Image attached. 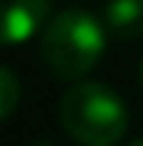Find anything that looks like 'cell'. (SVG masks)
I'll use <instances>...</instances> for the list:
<instances>
[{
  "label": "cell",
  "mask_w": 143,
  "mask_h": 146,
  "mask_svg": "<svg viewBox=\"0 0 143 146\" xmlns=\"http://www.w3.org/2000/svg\"><path fill=\"white\" fill-rule=\"evenodd\" d=\"M103 50L106 25L87 9H62L41 31V59L62 81H78L93 72Z\"/></svg>",
  "instance_id": "obj_1"
},
{
  "label": "cell",
  "mask_w": 143,
  "mask_h": 146,
  "mask_svg": "<svg viewBox=\"0 0 143 146\" xmlns=\"http://www.w3.org/2000/svg\"><path fill=\"white\" fill-rule=\"evenodd\" d=\"M59 121L81 146H115L128 131V106L109 84H75L59 103Z\"/></svg>",
  "instance_id": "obj_2"
},
{
  "label": "cell",
  "mask_w": 143,
  "mask_h": 146,
  "mask_svg": "<svg viewBox=\"0 0 143 146\" xmlns=\"http://www.w3.org/2000/svg\"><path fill=\"white\" fill-rule=\"evenodd\" d=\"M50 19V0H0V44H22L44 31Z\"/></svg>",
  "instance_id": "obj_3"
},
{
  "label": "cell",
  "mask_w": 143,
  "mask_h": 146,
  "mask_svg": "<svg viewBox=\"0 0 143 146\" xmlns=\"http://www.w3.org/2000/svg\"><path fill=\"white\" fill-rule=\"evenodd\" d=\"M103 25L112 37L134 40L143 34V0H109L103 9Z\"/></svg>",
  "instance_id": "obj_4"
},
{
  "label": "cell",
  "mask_w": 143,
  "mask_h": 146,
  "mask_svg": "<svg viewBox=\"0 0 143 146\" xmlns=\"http://www.w3.org/2000/svg\"><path fill=\"white\" fill-rule=\"evenodd\" d=\"M19 96H22V87H19V78L0 65V121L9 118L19 106Z\"/></svg>",
  "instance_id": "obj_5"
},
{
  "label": "cell",
  "mask_w": 143,
  "mask_h": 146,
  "mask_svg": "<svg viewBox=\"0 0 143 146\" xmlns=\"http://www.w3.org/2000/svg\"><path fill=\"white\" fill-rule=\"evenodd\" d=\"M34 146H56V143H50V140H37Z\"/></svg>",
  "instance_id": "obj_6"
},
{
  "label": "cell",
  "mask_w": 143,
  "mask_h": 146,
  "mask_svg": "<svg viewBox=\"0 0 143 146\" xmlns=\"http://www.w3.org/2000/svg\"><path fill=\"white\" fill-rule=\"evenodd\" d=\"M128 146H143V140H134V143H128Z\"/></svg>",
  "instance_id": "obj_7"
},
{
  "label": "cell",
  "mask_w": 143,
  "mask_h": 146,
  "mask_svg": "<svg viewBox=\"0 0 143 146\" xmlns=\"http://www.w3.org/2000/svg\"><path fill=\"white\" fill-rule=\"evenodd\" d=\"M140 84H143V62H140Z\"/></svg>",
  "instance_id": "obj_8"
}]
</instances>
